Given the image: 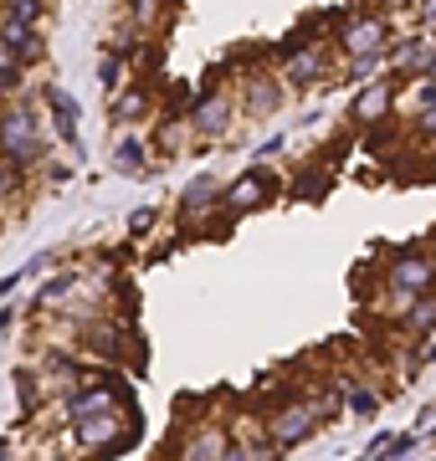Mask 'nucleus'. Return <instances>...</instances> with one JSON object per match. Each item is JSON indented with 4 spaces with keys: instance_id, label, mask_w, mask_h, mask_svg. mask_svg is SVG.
Masks as SVG:
<instances>
[{
    "instance_id": "7ed1b4c3",
    "label": "nucleus",
    "mask_w": 436,
    "mask_h": 461,
    "mask_svg": "<svg viewBox=\"0 0 436 461\" xmlns=\"http://www.w3.org/2000/svg\"><path fill=\"white\" fill-rule=\"evenodd\" d=\"M134 441H139V430H118V405L72 420V446L77 451H129Z\"/></svg>"
},
{
    "instance_id": "dca6fc26",
    "label": "nucleus",
    "mask_w": 436,
    "mask_h": 461,
    "mask_svg": "<svg viewBox=\"0 0 436 461\" xmlns=\"http://www.w3.org/2000/svg\"><path fill=\"white\" fill-rule=\"evenodd\" d=\"M211 200H221V185L211 180V175H201V180H195V185H190V190H185L180 211H185V215H195V211H205Z\"/></svg>"
},
{
    "instance_id": "393cba45",
    "label": "nucleus",
    "mask_w": 436,
    "mask_h": 461,
    "mask_svg": "<svg viewBox=\"0 0 436 461\" xmlns=\"http://www.w3.org/2000/svg\"><path fill=\"white\" fill-rule=\"evenodd\" d=\"M386 451H390V456H411V451H416V430H405V436H390Z\"/></svg>"
},
{
    "instance_id": "c85d7f7f",
    "label": "nucleus",
    "mask_w": 436,
    "mask_h": 461,
    "mask_svg": "<svg viewBox=\"0 0 436 461\" xmlns=\"http://www.w3.org/2000/svg\"><path fill=\"white\" fill-rule=\"evenodd\" d=\"M283 149H287V133H272V139H262V149H257V154L268 159V154H283Z\"/></svg>"
},
{
    "instance_id": "2f4dec72",
    "label": "nucleus",
    "mask_w": 436,
    "mask_h": 461,
    "mask_svg": "<svg viewBox=\"0 0 436 461\" xmlns=\"http://www.w3.org/2000/svg\"><path fill=\"white\" fill-rule=\"evenodd\" d=\"M421 16H426V21L436 26V0H421Z\"/></svg>"
},
{
    "instance_id": "f8f14e48",
    "label": "nucleus",
    "mask_w": 436,
    "mask_h": 461,
    "mask_svg": "<svg viewBox=\"0 0 436 461\" xmlns=\"http://www.w3.org/2000/svg\"><path fill=\"white\" fill-rule=\"evenodd\" d=\"M175 456H236V446L232 436L221 426H201V430H190L180 446H175Z\"/></svg>"
},
{
    "instance_id": "f704fd0d",
    "label": "nucleus",
    "mask_w": 436,
    "mask_h": 461,
    "mask_svg": "<svg viewBox=\"0 0 436 461\" xmlns=\"http://www.w3.org/2000/svg\"><path fill=\"white\" fill-rule=\"evenodd\" d=\"M431 72H436V57H431Z\"/></svg>"
},
{
    "instance_id": "0eeeda50",
    "label": "nucleus",
    "mask_w": 436,
    "mask_h": 461,
    "mask_svg": "<svg viewBox=\"0 0 436 461\" xmlns=\"http://www.w3.org/2000/svg\"><path fill=\"white\" fill-rule=\"evenodd\" d=\"M339 47L350 51V57H359V51H386V21L380 16H350Z\"/></svg>"
},
{
    "instance_id": "4be33fe9",
    "label": "nucleus",
    "mask_w": 436,
    "mask_h": 461,
    "mask_svg": "<svg viewBox=\"0 0 436 461\" xmlns=\"http://www.w3.org/2000/svg\"><path fill=\"white\" fill-rule=\"evenodd\" d=\"M21 190V165H11L5 154H0V200H11Z\"/></svg>"
},
{
    "instance_id": "4468645a",
    "label": "nucleus",
    "mask_w": 436,
    "mask_h": 461,
    "mask_svg": "<svg viewBox=\"0 0 436 461\" xmlns=\"http://www.w3.org/2000/svg\"><path fill=\"white\" fill-rule=\"evenodd\" d=\"M241 93H247V108H252V113H262V118L283 108V77H252Z\"/></svg>"
},
{
    "instance_id": "6ab92c4d",
    "label": "nucleus",
    "mask_w": 436,
    "mask_h": 461,
    "mask_svg": "<svg viewBox=\"0 0 436 461\" xmlns=\"http://www.w3.org/2000/svg\"><path fill=\"white\" fill-rule=\"evenodd\" d=\"M350 415L375 420V415H380V395H375V390H365V384H350Z\"/></svg>"
},
{
    "instance_id": "39448f33",
    "label": "nucleus",
    "mask_w": 436,
    "mask_h": 461,
    "mask_svg": "<svg viewBox=\"0 0 436 461\" xmlns=\"http://www.w3.org/2000/svg\"><path fill=\"white\" fill-rule=\"evenodd\" d=\"M190 129L201 133V139H226V129H232V98L205 83L195 93V103H190Z\"/></svg>"
},
{
    "instance_id": "a878e982",
    "label": "nucleus",
    "mask_w": 436,
    "mask_h": 461,
    "mask_svg": "<svg viewBox=\"0 0 436 461\" xmlns=\"http://www.w3.org/2000/svg\"><path fill=\"white\" fill-rule=\"evenodd\" d=\"M150 226H154V205H139V211H134V221H129V230H134V236H144Z\"/></svg>"
},
{
    "instance_id": "ddd939ff",
    "label": "nucleus",
    "mask_w": 436,
    "mask_h": 461,
    "mask_svg": "<svg viewBox=\"0 0 436 461\" xmlns=\"http://www.w3.org/2000/svg\"><path fill=\"white\" fill-rule=\"evenodd\" d=\"M0 41L16 51V62H32V57H41V32H36V21L0 16Z\"/></svg>"
},
{
    "instance_id": "7c9ffc66",
    "label": "nucleus",
    "mask_w": 436,
    "mask_h": 461,
    "mask_svg": "<svg viewBox=\"0 0 436 461\" xmlns=\"http://www.w3.org/2000/svg\"><path fill=\"white\" fill-rule=\"evenodd\" d=\"M426 103H436V72L426 77V87H421V108H426Z\"/></svg>"
},
{
    "instance_id": "6e6552de",
    "label": "nucleus",
    "mask_w": 436,
    "mask_h": 461,
    "mask_svg": "<svg viewBox=\"0 0 436 461\" xmlns=\"http://www.w3.org/2000/svg\"><path fill=\"white\" fill-rule=\"evenodd\" d=\"M436 41L426 36H405L401 47H386V62H395V77H416V72H431Z\"/></svg>"
},
{
    "instance_id": "473e14b6",
    "label": "nucleus",
    "mask_w": 436,
    "mask_h": 461,
    "mask_svg": "<svg viewBox=\"0 0 436 461\" xmlns=\"http://www.w3.org/2000/svg\"><path fill=\"white\" fill-rule=\"evenodd\" d=\"M11 62H16V51H11L5 41H0V67H11Z\"/></svg>"
},
{
    "instance_id": "9b49d317",
    "label": "nucleus",
    "mask_w": 436,
    "mask_h": 461,
    "mask_svg": "<svg viewBox=\"0 0 436 461\" xmlns=\"http://www.w3.org/2000/svg\"><path fill=\"white\" fill-rule=\"evenodd\" d=\"M390 103H395V77H375V83H365V93L354 98V118H359V123H380V118L390 113Z\"/></svg>"
},
{
    "instance_id": "a211bd4d",
    "label": "nucleus",
    "mask_w": 436,
    "mask_h": 461,
    "mask_svg": "<svg viewBox=\"0 0 436 461\" xmlns=\"http://www.w3.org/2000/svg\"><path fill=\"white\" fill-rule=\"evenodd\" d=\"M405 308H411V303H405ZM405 329H411V333H426V329H436V297H431V293H426V303L416 297V308L405 313Z\"/></svg>"
},
{
    "instance_id": "1a4fd4ad",
    "label": "nucleus",
    "mask_w": 436,
    "mask_h": 461,
    "mask_svg": "<svg viewBox=\"0 0 436 461\" xmlns=\"http://www.w3.org/2000/svg\"><path fill=\"white\" fill-rule=\"evenodd\" d=\"M272 195V180L262 175V169H252V175H241V180L221 195V211H232V215H241V211H257L262 200Z\"/></svg>"
},
{
    "instance_id": "2eb2a0df",
    "label": "nucleus",
    "mask_w": 436,
    "mask_h": 461,
    "mask_svg": "<svg viewBox=\"0 0 436 461\" xmlns=\"http://www.w3.org/2000/svg\"><path fill=\"white\" fill-rule=\"evenodd\" d=\"M114 165L123 169V175H144V144H139L134 133H123L114 144Z\"/></svg>"
},
{
    "instance_id": "cd10ccee",
    "label": "nucleus",
    "mask_w": 436,
    "mask_h": 461,
    "mask_svg": "<svg viewBox=\"0 0 436 461\" xmlns=\"http://www.w3.org/2000/svg\"><path fill=\"white\" fill-rule=\"evenodd\" d=\"M421 133H426V139H436V103H426V108H421Z\"/></svg>"
},
{
    "instance_id": "aec40b11",
    "label": "nucleus",
    "mask_w": 436,
    "mask_h": 461,
    "mask_svg": "<svg viewBox=\"0 0 436 461\" xmlns=\"http://www.w3.org/2000/svg\"><path fill=\"white\" fill-rule=\"evenodd\" d=\"M380 67H386V51H359V57L350 62V83H359V77H375Z\"/></svg>"
},
{
    "instance_id": "423d86ee",
    "label": "nucleus",
    "mask_w": 436,
    "mask_h": 461,
    "mask_svg": "<svg viewBox=\"0 0 436 461\" xmlns=\"http://www.w3.org/2000/svg\"><path fill=\"white\" fill-rule=\"evenodd\" d=\"M323 72H329V51H323V41H313V47H298L293 57H287L283 83L287 87H308V83H319Z\"/></svg>"
},
{
    "instance_id": "5701e85b",
    "label": "nucleus",
    "mask_w": 436,
    "mask_h": 461,
    "mask_svg": "<svg viewBox=\"0 0 436 461\" xmlns=\"http://www.w3.org/2000/svg\"><path fill=\"white\" fill-rule=\"evenodd\" d=\"M144 103H150V98H144L139 87H134V93H123V98L114 103V123H118V118H134V113H144Z\"/></svg>"
},
{
    "instance_id": "bb28decb",
    "label": "nucleus",
    "mask_w": 436,
    "mask_h": 461,
    "mask_svg": "<svg viewBox=\"0 0 436 461\" xmlns=\"http://www.w3.org/2000/svg\"><path fill=\"white\" fill-rule=\"evenodd\" d=\"M98 83L103 87H118V62H114V57H103V62H98Z\"/></svg>"
},
{
    "instance_id": "f03ea898",
    "label": "nucleus",
    "mask_w": 436,
    "mask_h": 461,
    "mask_svg": "<svg viewBox=\"0 0 436 461\" xmlns=\"http://www.w3.org/2000/svg\"><path fill=\"white\" fill-rule=\"evenodd\" d=\"M0 154H5L11 165H36V159L47 154V133L36 123L32 103H16L11 113L0 118Z\"/></svg>"
},
{
    "instance_id": "412c9836",
    "label": "nucleus",
    "mask_w": 436,
    "mask_h": 461,
    "mask_svg": "<svg viewBox=\"0 0 436 461\" xmlns=\"http://www.w3.org/2000/svg\"><path fill=\"white\" fill-rule=\"evenodd\" d=\"M16 390H21V411L36 415V405H41V390L32 384V369H16Z\"/></svg>"
},
{
    "instance_id": "f3484780",
    "label": "nucleus",
    "mask_w": 436,
    "mask_h": 461,
    "mask_svg": "<svg viewBox=\"0 0 436 461\" xmlns=\"http://www.w3.org/2000/svg\"><path fill=\"white\" fill-rule=\"evenodd\" d=\"M72 287H77V272H62V277H51V282H41V287H36V308H57V303H62V297L72 293Z\"/></svg>"
},
{
    "instance_id": "20e7f679",
    "label": "nucleus",
    "mask_w": 436,
    "mask_h": 461,
    "mask_svg": "<svg viewBox=\"0 0 436 461\" xmlns=\"http://www.w3.org/2000/svg\"><path fill=\"white\" fill-rule=\"evenodd\" d=\"M436 287V262L431 257H421V251H405V257H395L386 272V293H395L401 303H416V297H426Z\"/></svg>"
},
{
    "instance_id": "9d476101",
    "label": "nucleus",
    "mask_w": 436,
    "mask_h": 461,
    "mask_svg": "<svg viewBox=\"0 0 436 461\" xmlns=\"http://www.w3.org/2000/svg\"><path fill=\"white\" fill-rule=\"evenodd\" d=\"M41 103L51 108V129H57V139H68L77 154H83V144H77V103H72L68 87H41Z\"/></svg>"
},
{
    "instance_id": "b1692460",
    "label": "nucleus",
    "mask_w": 436,
    "mask_h": 461,
    "mask_svg": "<svg viewBox=\"0 0 436 461\" xmlns=\"http://www.w3.org/2000/svg\"><path fill=\"white\" fill-rule=\"evenodd\" d=\"M5 16L11 21H36L41 16V0H5Z\"/></svg>"
},
{
    "instance_id": "c756f323",
    "label": "nucleus",
    "mask_w": 436,
    "mask_h": 461,
    "mask_svg": "<svg viewBox=\"0 0 436 461\" xmlns=\"http://www.w3.org/2000/svg\"><path fill=\"white\" fill-rule=\"evenodd\" d=\"M154 21V0H139L134 5V26H150Z\"/></svg>"
},
{
    "instance_id": "72a5a7b5",
    "label": "nucleus",
    "mask_w": 436,
    "mask_h": 461,
    "mask_svg": "<svg viewBox=\"0 0 436 461\" xmlns=\"http://www.w3.org/2000/svg\"><path fill=\"white\" fill-rule=\"evenodd\" d=\"M380 5H386V11H405V5H411V0H380Z\"/></svg>"
},
{
    "instance_id": "f257e3e1",
    "label": "nucleus",
    "mask_w": 436,
    "mask_h": 461,
    "mask_svg": "<svg viewBox=\"0 0 436 461\" xmlns=\"http://www.w3.org/2000/svg\"><path fill=\"white\" fill-rule=\"evenodd\" d=\"M323 420H334V411H329L323 400H293V405H283V411H272L268 415L272 451H293V446H303Z\"/></svg>"
}]
</instances>
